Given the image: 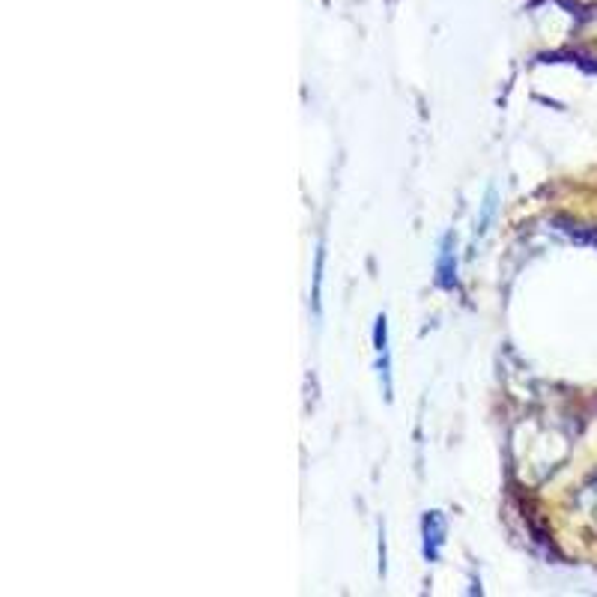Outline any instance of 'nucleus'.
<instances>
[{
	"label": "nucleus",
	"instance_id": "nucleus-1",
	"mask_svg": "<svg viewBox=\"0 0 597 597\" xmlns=\"http://www.w3.org/2000/svg\"><path fill=\"white\" fill-rule=\"evenodd\" d=\"M445 544V517L439 511H430L424 517V555L427 562H436Z\"/></svg>",
	"mask_w": 597,
	"mask_h": 597
},
{
	"label": "nucleus",
	"instance_id": "nucleus-2",
	"mask_svg": "<svg viewBox=\"0 0 597 597\" xmlns=\"http://www.w3.org/2000/svg\"><path fill=\"white\" fill-rule=\"evenodd\" d=\"M436 272H439V284H443V287L452 290L457 284V260H454V251H452V237L443 239V251H439Z\"/></svg>",
	"mask_w": 597,
	"mask_h": 597
},
{
	"label": "nucleus",
	"instance_id": "nucleus-3",
	"mask_svg": "<svg viewBox=\"0 0 597 597\" xmlns=\"http://www.w3.org/2000/svg\"><path fill=\"white\" fill-rule=\"evenodd\" d=\"M322 260H326V248L320 246V254H317V281H314V305L320 311V284H322Z\"/></svg>",
	"mask_w": 597,
	"mask_h": 597
},
{
	"label": "nucleus",
	"instance_id": "nucleus-4",
	"mask_svg": "<svg viewBox=\"0 0 597 597\" xmlns=\"http://www.w3.org/2000/svg\"><path fill=\"white\" fill-rule=\"evenodd\" d=\"M493 201H496V194L490 191V194H487V203H484V215H481V221H478V233H484L487 221H490V215H493Z\"/></svg>",
	"mask_w": 597,
	"mask_h": 597
}]
</instances>
